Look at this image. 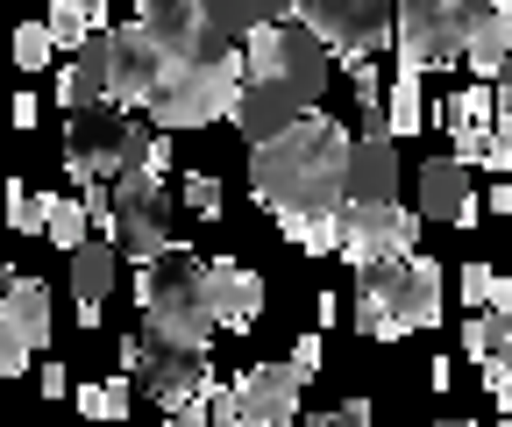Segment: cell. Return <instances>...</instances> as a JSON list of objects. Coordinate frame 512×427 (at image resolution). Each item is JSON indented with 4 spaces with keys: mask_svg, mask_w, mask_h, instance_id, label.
I'll list each match as a JSON object with an SVG mask.
<instances>
[{
    "mask_svg": "<svg viewBox=\"0 0 512 427\" xmlns=\"http://www.w3.org/2000/svg\"><path fill=\"white\" fill-rule=\"evenodd\" d=\"M328 79H335V50L306 22H256L249 50H242V93H235L228 121L242 129V143H271L320 107Z\"/></svg>",
    "mask_w": 512,
    "mask_h": 427,
    "instance_id": "cell-1",
    "label": "cell"
},
{
    "mask_svg": "<svg viewBox=\"0 0 512 427\" xmlns=\"http://www.w3.org/2000/svg\"><path fill=\"white\" fill-rule=\"evenodd\" d=\"M342 171H349V136L328 114L292 121L285 136L249 143V193L264 214L292 221V214H335L342 207Z\"/></svg>",
    "mask_w": 512,
    "mask_h": 427,
    "instance_id": "cell-2",
    "label": "cell"
},
{
    "mask_svg": "<svg viewBox=\"0 0 512 427\" xmlns=\"http://www.w3.org/2000/svg\"><path fill=\"white\" fill-rule=\"evenodd\" d=\"M349 321L377 342H399V335H420L441 321V264L406 250V257H377L356 271V307Z\"/></svg>",
    "mask_w": 512,
    "mask_h": 427,
    "instance_id": "cell-3",
    "label": "cell"
},
{
    "mask_svg": "<svg viewBox=\"0 0 512 427\" xmlns=\"http://www.w3.org/2000/svg\"><path fill=\"white\" fill-rule=\"evenodd\" d=\"M242 93V57H171V72L157 79V93L143 100V114L157 129H207L221 121Z\"/></svg>",
    "mask_w": 512,
    "mask_h": 427,
    "instance_id": "cell-4",
    "label": "cell"
},
{
    "mask_svg": "<svg viewBox=\"0 0 512 427\" xmlns=\"http://www.w3.org/2000/svg\"><path fill=\"white\" fill-rule=\"evenodd\" d=\"M491 15V0H392V50L406 72L456 65L470 29Z\"/></svg>",
    "mask_w": 512,
    "mask_h": 427,
    "instance_id": "cell-5",
    "label": "cell"
},
{
    "mask_svg": "<svg viewBox=\"0 0 512 427\" xmlns=\"http://www.w3.org/2000/svg\"><path fill=\"white\" fill-rule=\"evenodd\" d=\"M136 299H143V328L207 349L214 321H207V307H200V257H192V250H178V242H171L164 257H150L143 278H136Z\"/></svg>",
    "mask_w": 512,
    "mask_h": 427,
    "instance_id": "cell-6",
    "label": "cell"
},
{
    "mask_svg": "<svg viewBox=\"0 0 512 427\" xmlns=\"http://www.w3.org/2000/svg\"><path fill=\"white\" fill-rule=\"evenodd\" d=\"M128 164H143V129L128 121V107H114V100L72 107V121H64V171H72V186H86L100 171H128Z\"/></svg>",
    "mask_w": 512,
    "mask_h": 427,
    "instance_id": "cell-7",
    "label": "cell"
},
{
    "mask_svg": "<svg viewBox=\"0 0 512 427\" xmlns=\"http://www.w3.org/2000/svg\"><path fill=\"white\" fill-rule=\"evenodd\" d=\"M114 356H121V378H143L164 413L207 378V349L200 342H178V335H157V328H136Z\"/></svg>",
    "mask_w": 512,
    "mask_h": 427,
    "instance_id": "cell-8",
    "label": "cell"
},
{
    "mask_svg": "<svg viewBox=\"0 0 512 427\" xmlns=\"http://www.w3.org/2000/svg\"><path fill=\"white\" fill-rule=\"evenodd\" d=\"M114 242L136 264H150V257H164L171 250V193H164V178L157 171H143V164H128L121 178H114Z\"/></svg>",
    "mask_w": 512,
    "mask_h": 427,
    "instance_id": "cell-9",
    "label": "cell"
},
{
    "mask_svg": "<svg viewBox=\"0 0 512 427\" xmlns=\"http://www.w3.org/2000/svg\"><path fill=\"white\" fill-rule=\"evenodd\" d=\"M335 57H377L392 43V0H299V15Z\"/></svg>",
    "mask_w": 512,
    "mask_h": 427,
    "instance_id": "cell-10",
    "label": "cell"
},
{
    "mask_svg": "<svg viewBox=\"0 0 512 427\" xmlns=\"http://www.w3.org/2000/svg\"><path fill=\"white\" fill-rule=\"evenodd\" d=\"M335 228H342V242L335 250L363 271V264H377V257H406V250H420V214L413 207H399V200H384V207H335Z\"/></svg>",
    "mask_w": 512,
    "mask_h": 427,
    "instance_id": "cell-11",
    "label": "cell"
},
{
    "mask_svg": "<svg viewBox=\"0 0 512 427\" xmlns=\"http://www.w3.org/2000/svg\"><path fill=\"white\" fill-rule=\"evenodd\" d=\"M342 200H349V207H384V200H399V136L384 129V100L363 107V136L349 143Z\"/></svg>",
    "mask_w": 512,
    "mask_h": 427,
    "instance_id": "cell-12",
    "label": "cell"
},
{
    "mask_svg": "<svg viewBox=\"0 0 512 427\" xmlns=\"http://www.w3.org/2000/svg\"><path fill=\"white\" fill-rule=\"evenodd\" d=\"M164 72H171V50H157L136 22H128V29H107V100H114V107H143Z\"/></svg>",
    "mask_w": 512,
    "mask_h": 427,
    "instance_id": "cell-13",
    "label": "cell"
},
{
    "mask_svg": "<svg viewBox=\"0 0 512 427\" xmlns=\"http://www.w3.org/2000/svg\"><path fill=\"white\" fill-rule=\"evenodd\" d=\"M200 307H207V321L214 328H256V314H264V278L256 271H242L235 257H207L200 264Z\"/></svg>",
    "mask_w": 512,
    "mask_h": 427,
    "instance_id": "cell-14",
    "label": "cell"
},
{
    "mask_svg": "<svg viewBox=\"0 0 512 427\" xmlns=\"http://www.w3.org/2000/svg\"><path fill=\"white\" fill-rule=\"evenodd\" d=\"M299 392H306V378H292V363H249V371L235 378L242 427H292L299 420Z\"/></svg>",
    "mask_w": 512,
    "mask_h": 427,
    "instance_id": "cell-15",
    "label": "cell"
},
{
    "mask_svg": "<svg viewBox=\"0 0 512 427\" xmlns=\"http://www.w3.org/2000/svg\"><path fill=\"white\" fill-rule=\"evenodd\" d=\"M420 221L477 228V193H470V164L463 157H427L420 164Z\"/></svg>",
    "mask_w": 512,
    "mask_h": 427,
    "instance_id": "cell-16",
    "label": "cell"
},
{
    "mask_svg": "<svg viewBox=\"0 0 512 427\" xmlns=\"http://www.w3.org/2000/svg\"><path fill=\"white\" fill-rule=\"evenodd\" d=\"M136 29L171 57H200V0H136Z\"/></svg>",
    "mask_w": 512,
    "mask_h": 427,
    "instance_id": "cell-17",
    "label": "cell"
},
{
    "mask_svg": "<svg viewBox=\"0 0 512 427\" xmlns=\"http://www.w3.org/2000/svg\"><path fill=\"white\" fill-rule=\"evenodd\" d=\"M114 292V242H79L72 250V299H79V328H100Z\"/></svg>",
    "mask_w": 512,
    "mask_h": 427,
    "instance_id": "cell-18",
    "label": "cell"
},
{
    "mask_svg": "<svg viewBox=\"0 0 512 427\" xmlns=\"http://www.w3.org/2000/svg\"><path fill=\"white\" fill-rule=\"evenodd\" d=\"M427 121H441V129L456 136V157L477 164V157H484V136H491V86H470V93H456V100H441Z\"/></svg>",
    "mask_w": 512,
    "mask_h": 427,
    "instance_id": "cell-19",
    "label": "cell"
},
{
    "mask_svg": "<svg viewBox=\"0 0 512 427\" xmlns=\"http://www.w3.org/2000/svg\"><path fill=\"white\" fill-rule=\"evenodd\" d=\"M456 65H470V72H477V86H491V79L512 65V15H498V8H491V15L470 29V43H463Z\"/></svg>",
    "mask_w": 512,
    "mask_h": 427,
    "instance_id": "cell-20",
    "label": "cell"
},
{
    "mask_svg": "<svg viewBox=\"0 0 512 427\" xmlns=\"http://www.w3.org/2000/svg\"><path fill=\"white\" fill-rule=\"evenodd\" d=\"M256 29V0H200V57H228Z\"/></svg>",
    "mask_w": 512,
    "mask_h": 427,
    "instance_id": "cell-21",
    "label": "cell"
},
{
    "mask_svg": "<svg viewBox=\"0 0 512 427\" xmlns=\"http://www.w3.org/2000/svg\"><path fill=\"white\" fill-rule=\"evenodd\" d=\"M0 307H8V321L22 328V342H29V349H43V342H50V292H43L36 278H22V271H15L8 285H0Z\"/></svg>",
    "mask_w": 512,
    "mask_h": 427,
    "instance_id": "cell-22",
    "label": "cell"
},
{
    "mask_svg": "<svg viewBox=\"0 0 512 427\" xmlns=\"http://www.w3.org/2000/svg\"><path fill=\"white\" fill-rule=\"evenodd\" d=\"M384 129H392V136H420V129H427V100H420V72H406V65H399L392 93H384Z\"/></svg>",
    "mask_w": 512,
    "mask_h": 427,
    "instance_id": "cell-23",
    "label": "cell"
},
{
    "mask_svg": "<svg viewBox=\"0 0 512 427\" xmlns=\"http://www.w3.org/2000/svg\"><path fill=\"white\" fill-rule=\"evenodd\" d=\"M463 299H470V314H512V278L491 271V264H463Z\"/></svg>",
    "mask_w": 512,
    "mask_h": 427,
    "instance_id": "cell-24",
    "label": "cell"
},
{
    "mask_svg": "<svg viewBox=\"0 0 512 427\" xmlns=\"http://www.w3.org/2000/svg\"><path fill=\"white\" fill-rule=\"evenodd\" d=\"M43 29H50V43H57V50H79V43H86V36L100 29V15L86 8V0H50Z\"/></svg>",
    "mask_w": 512,
    "mask_h": 427,
    "instance_id": "cell-25",
    "label": "cell"
},
{
    "mask_svg": "<svg viewBox=\"0 0 512 427\" xmlns=\"http://www.w3.org/2000/svg\"><path fill=\"white\" fill-rule=\"evenodd\" d=\"M498 349H512V314H470L463 321V356L470 363H484V356H498Z\"/></svg>",
    "mask_w": 512,
    "mask_h": 427,
    "instance_id": "cell-26",
    "label": "cell"
},
{
    "mask_svg": "<svg viewBox=\"0 0 512 427\" xmlns=\"http://www.w3.org/2000/svg\"><path fill=\"white\" fill-rule=\"evenodd\" d=\"M278 228H285V242H292V250H313V257H328L335 242H342L335 214H292V221H278Z\"/></svg>",
    "mask_w": 512,
    "mask_h": 427,
    "instance_id": "cell-27",
    "label": "cell"
},
{
    "mask_svg": "<svg viewBox=\"0 0 512 427\" xmlns=\"http://www.w3.org/2000/svg\"><path fill=\"white\" fill-rule=\"evenodd\" d=\"M0 207H8V228H15V235H43V214H50V200H43V193H29V178H8Z\"/></svg>",
    "mask_w": 512,
    "mask_h": 427,
    "instance_id": "cell-28",
    "label": "cell"
},
{
    "mask_svg": "<svg viewBox=\"0 0 512 427\" xmlns=\"http://www.w3.org/2000/svg\"><path fill=\"white\" fill-rule=\"evenodd\" d=\"M43 235L57 242L64 257H72L79 242H86V200H50V214H43Z\"/></svg>",
    "mask_w": 512,
    "mask_h": 427,
    "instance_id": "cell-29",
    "label": "cell"
},
{
    "mask_svg": "<svg viewBox=\"0 0 512 427\" xmlns=\"http://www.w3.org/2000/svg\"><path fill=\"white\" fill-rule=\"evenodd\" d=\"M79 413H86V420H128V378L86 385V392H79Z\"/></svg>",
    "mask_w": 512,
    "mask_h": 427,
    "instance_id": "cell-30",
    "label": "cell"
},
{
    "mask_svg": "<svg viewBox=\"0 0 512 427\" xmlns=\"http://www.w3.org/2000/svg\"><path fill=\"white\" fill-rule=\"evenodd\" d=\"M484 171H512V107H498L491 100V136H484V157H477Z\"/></svg>",
    "mask_w": 512,
    "mask_h": 427,
    "instance_id": "cell-31",
    "label": "cell"
},
{
    "mask_svg": "<svg viewBox=\"0 0 512 427\" xmlns=\"http://www.w3.org/2000/svg\"><path fill=\"white\" fill-rule=\"evenodd\" d=\"M200 399H207V427H242V406H235V385H221L214 371L200 378Z\"/></svg>",
    "mask_w": 512,
    "mask_h": 427,
    "instance_id": "cell-32",
    "label": "cell"
},
{
    "mask_svg": "<svg viewBox=\"0 0 512 427\" xmlns=\"http://www.w3.org/2000/svg\"><path fill=\"white\" fill-rule=\"evenodd\" d=\"M50 50H57V43H50L43 22H22V29H15V65H22V72H43V65H50Z\"/></svg>",
    "mask_w": 512,
    "mask_h": 427,
    "instance_id": "cell-33",
    "label": "cell"
},
{
    "mask_svg": "<svg viewBox=\"0 0 512 427\" xmlns=\"http://www.w3.org/2000/svg\"><path fill=\"white\" fill-rule=\"evenodd\" d=\"M22 371H29V342L8 321V307H0V378H22Z\"/></svg>",
    "mask_w": 512,
    "mask_h": 427,
    "instance_id": "cell-34",
    "label": "cell"
},
{
    "mask_svg": "<svg viewBox=\"0 0 512 427\" xmlns=\"http://www.w3.org/2000/svg\"><path fill=\"white\" fill-rule=\"evenodd\" d=\"M185 207L200 214V221H214V214H221V178H214V171H192V178H185Z\"/></svg>",
    "mask_w": 512,
    "mask_h": 427,
    "instance_id": "cell-35",
    "label": "cell"
},
{
    "mask_svg": "<svg viewBox=\"0 0 512 427\" xmlns=\"http://www.w3.org/2000/svg\"><path fill=\"white\" fill-rule=\"evenodd\" d=\"M477 371H484V385H491V399H498V413H512V363H505V356H484V363H477Z\"/></svg>",
    "mask_w": 512,
    "mask_h": 427,
    "instance_id": "cell-36",
    "label": "cell"
},
{
    "mask_svg": "<svg viewBox=\"0 0 512 427\" xmlns=\"http://www.w3.org/2000/svg\"><path fill=\"white\" fill-rule=\"evenodd\" d=\"M306 427H370V399H349V406H335V413H313Z\"/></svg>",
    "mask_w": 512,
    "mask_h": 427,
    "instance_id": "cell-37",
    "label": "cell"
},
{
    "mask_svg": "<svg viewBox=\"0 0 512 427\" xmlns=\"http://www.w3.org/2000/svg\"><path fill=\"white\" fill-rule=\"evenodd\" d=\"M320 356H328V349H320V335H299L285 363H292V378H313V371H320Z\"/></svg>",
    "mask_w": 512,
    "mask_h": 427,
    "instance_id": "cell-38",
    "label": "cell"
},
{
    "mask_svg": "<svg viewBox=\"0 0 512 427\" xmlns=\"http://www.w3.org/2000/svg\"><path fill=\"white\" fill-rule=\"evenodd\" d=\"M171 427H207V399H200V385H192V392L171 406Z\"/></svg>",
    "mask_w": 512,
    "mask_h": 427,
    "instance_id": "cell-39",
    "label": "cell"
},
{
    "mask_svg": "<svg viewBox=\"0 0 512 427\" xmlns=\"http://www.w3.org/2000/svg\"><path fill=\"white\" fill-rule=\"evenodd\" d=\"M143 171H157V178H164V171H171V129H164V136H150V143H143Z\"/></svg>",
    "mask_w": 512,
    "mask_h": 427,
    "instance_id": "cell-40",
    "label": "cell"
},
{
    "mask_svg": "<svg viewBox=\"0 0 512 427\" xmlns=\"http://www.w3.org/2000/svg\"><path fill=\"white\" fill-rule=\"evenodd\" d=\"M8 121H15V129L29 136L36 129V93H15V107H8Z\"/></svg>",
    "mask_w": 512,
    "mask_h": 427,
    "instance_id": "cell-41",
    "label": "cell"
},
{
    "mask_svg": "<svg viewBox=\"0 0 512 427\" xmlns=\"http://www.w3.org/2000/svg\"><path fill=\"white\" fill-rule=\"evenodd\" d=\"M299 0H256V22H292Z\"/></svg>",
    "mask_w": 512,
    "mask_h": 427,
    "instance_id": "cell-42",
    "label": "cell"
},
{
    "mask_svg": "<svg viewBox=\"0 0 512 427\" xmlns=\"http://www.w3.org/2000/svg\"><path fill=\"white\" fill-rule=\"evenodd\" d=\"M72 392V378H64V363H43V399H64Z\"/></svg>",
    "mask_w": 512,
    "mask_h": 427,
    "instance_id": "cell-43",
    "label": "cell"
},
{
    "mask_svg": "<svg viewBox=\"0 0 512 427\" xmlns=\"http://www.w3.org/2000/svg\"><path fill=\"white\" fill-rule=\"evenodd\" d=\"M448 378H456V363L434 356V363H427V385H434V392H448Z\"/></svg>",
    "mask_w": 512,
    "mask_h": 427,
    "instance_id": "cell-44",
    "label": "cell"
},
{
    "mask_svg": "<svg viewBox=\"0 0 512 427\" xmlns=\"http://www.w3.org/2000/svg\"><path fill=\"white\" fill-rule=\"evenodd\" d=\"M491 8H498V15H512V0H491Z\"/></svg>",
    "mask_w": 512,
    "mask_h": 427,
    "instance_id": "cell-45",
    "label": "cell"
},
{
    "mask_svg": "<svg viewBox=\"0 0 512 427\" xmlns=\"http://www.w3.org/2000/svg\"><path fill=\"white\" fill-rule=\"evenodd\" d=\"M434 427H470V420H434Z\"/></svg>",
    "mask_w": 512,
    "mask_h": 427,
    "instance_id": "cell-46",
    "label": "cell"
},
{
    "mask_svg": "<svg viewBox=\"0 0 512 427\" xmlns=\"http://www.w3.org/2000/svg\"><path fill=\"white\" fill-rule=\"evenodd\" d=\"M8 278H15V271H8V264H0V285H8Z\"/></svg>",
    "mask_w": 512,
    "mask_h": 427,
    "instance_id": "cell-47",
    "label": "cell"
},
{
    "mask_svg": "<svg viewBox=\"0 0 512 427\" xmlns=\"http://www.w3.org/2000/svg\"><path fill=\"white\" fill-rule=\"evenodd\" d=\"M498 427H512V413H505V420H498Z\"/></svg>",
    "mask_w": 512,
    "mask_h": 427,
    "instance_id": "cell-48",
    "label": "cell"
}]
</instances>
